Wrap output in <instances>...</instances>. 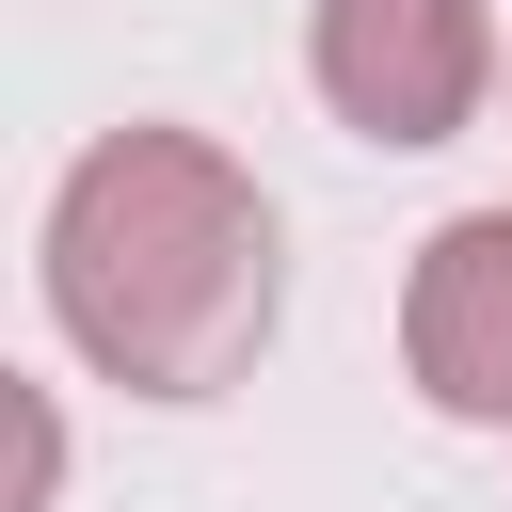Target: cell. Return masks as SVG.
I'll use <instances>...</instances> for the list:
<instances>
[{"label": "cell", "instance_id": "obj_1", "mask_svg": "<svg viewBox=\"0 0 512 512\" xmlns=\"http://www.w3.org/2000/svg\"><path fill=\"white\" fill-rule=\"evenodd\" d=\"M48 304L144 400L240 384L256 336H272V208H256V176L224 144H192V128H112L48 208Z\"/></svg>", "mask_w": 512, "mask_h": 512}, {"label": "cell", "instance_id": "obj_2", "mask_svg": "<svg viewBox=\"0 0 512 512\" xmlns=\"http://www.w3.org/2000/svg\"><path fill=\"white\" fill-rule=\"evenodd\" d=\"M496 80L480 0H320V96L368 144H448Z\"/></svg>", "mask_w": 512, "mask_h": 512}, {"label": "cell", "instance_id": "obj_3", "mask_svg": "<svg viewBox=\"0 0 512 512\" xmlns=\"http://www.w3.org/2000/svg\"><path fill=\"white\" fill-rule=\"evenodd\" d=\"M400 352H416V384H432L448 416L512 432V208H464V224H432V256H416V304H400Z\"/></svg>", "mask_w": 512, "mask_h": 512}]
</instances>
